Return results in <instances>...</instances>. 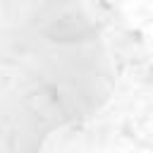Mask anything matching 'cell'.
I'll use <instances>...</instances> for the list:
<instances>
[]
</instances>
